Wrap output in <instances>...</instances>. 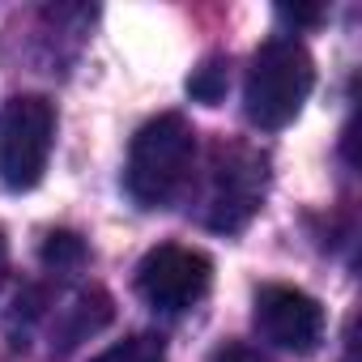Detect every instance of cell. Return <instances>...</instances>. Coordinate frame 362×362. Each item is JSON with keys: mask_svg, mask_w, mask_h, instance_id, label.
<instances>
[{"mask_svg": "<svg viewBox=\"0 0 362 362\" xmlns=\"http://www.w3.org/2000/svg\"><path fill=\"white\" fill-rule=\"evenodd\" d=\"M18 324H22V337H30L35 328H43L47 349L52 354H69L81 341H90L98 328L111 324V298L103 290H90V286L69 290L60 298H47L43 290H26V294H18L13 328Z\"/></svg>", "mask_w": 362, "mask_h": 362, "instance_id": "cell-5", "label": "cell"}, {"mask_svg": "<svg viewBox=\"0 0 362 362\" xmlns=\"http://www.w3.org/2000/svg\"><path fill=\"white\" fill-rule=\"evenodd\" d=\"M269 192V158L252 145H218L209 158V179L201 197V218L218 235H239Z\"/></svg>", "mask_w": 362, "mask_h": 362, "instance_id": "cell-3", "label": "cell"}, {"mask_svg": "<svg viewBox=\"0 0 362 362\" xmlns=\"http://www.w3.org/2000/svg\"><path fill=\"white\" fill-rule=\"evenodd\" d=\"M56 145V107L43 94H18L0 107V184L9 192H30Z\"/></svg>", "mask_w": 362, "mask_h": 362, "instance_id": "cell-4", "label": "cell"}, {"mask_svg": "<svg viewBox=\"0 0 362 362\" xmlns=\"http://www.w3.org/2000/svg\"><path fill=\"white\" fill-rule=\"evenodd\" d=\"M256 328L277 349L311 354L324 341V307L298 286H264L256 290Z\"/></svg>", "mask_w": 362, "mask_h": 362, "instance_id": "cell-7", "label": "cell"}, {"mask_svg": "<svg viewBox=\"0 0 362 362\" xmlns=\"http://www.w3.org/2000/svg\"><path fill=\"white\" fill-rule=\"evenodd\" d=\"M277 18L281 22H294V26H311V22L324 18V9H277Z\"/></svg>", "mask_w": 362, "mask_h": 362, "instance_id": "cell-12", "label": "cell"}, {"mask_svg": "<svg viewBox=\"0 0 362 362\" xmlns=\"http://www.w3.org/2000/svg\"><path fill=\"white\" fill-rule=\"evenodd\" d=\"M226 90H230V69H226V60H222V56H209V60L188 77V94H192L197 103L218 107V103L226 98Z\"/></svg>", "mask_w": 362, "mask_h": 362, "instance_id": "cell-9", "label": "cell"}, {"mask_svg": "<svg viewBox=\"0 0 362 362\" xmlns=\"http://www.w3.org/2000/svg\"><path fill=\"white\" fill-rule=\"evenodd\" d=\"M86 260H90V247H86L81 235H73V230H52V235L43 239V264H47L52 273L69 277V273H77Z\"/></svg>", "mask_w": 362, "mask_h": 362, "instance_id": "cell-8", "label": "cell"}, {"mask_svg": "<svg viewBox=\"0 0 362 362\" xmlns=\"http://www.w3.org/2000/svg\"><path fill=\"white\" fill-rule=\"evenodd\" d=\"M214 362H269V358L260 349H252V345H226V349H218Z\"/></svg>", "mask_w": 362, "mask_h": 362, "instance_id": "cell-11", "label": "cell"}, {"mask_svg": "<svg viewBox=\"0 0 362 362\" xmlns=\"http://www.w3.org/2000/svg\"><path fill=\"white\" fill-rule=\"evenodd\" d=\"M192 162H197V132L184 115H158L149 119L132 145H128V162H124V192L141 205V209H166L192 179Z\"/></svg>", "mask_w": 362, "mask_h": 362, "instance_id": "cell-1", "label": "cell"}, {"mask_svg": "<svg viewBox=\"0 0 362 362\" xmlns=\"http://www.w3.org/2000/svg\"><path fill=\"white\" fill-rule=\"evenodd\" d=\"M94 362H166V345L153 332H136V337H124L111 349H103Z\"/></svg>", "mask_w": 362, "mask_h": 362, "instance_id": "cell-10", "label": "cell"}, {"mask_svg": "<svg viewBox=\"0 0 362 362\" xmlns=\"http://www.w3.org/2000/svg\"><path fill=\"white\" fill-rule=\"evenodd\" d=\"M311 86H315V64L307 47L298 39H269L247 69V86H243L247 119L264 132L294 124Z\"/></svg>", "mask_w": 362, "mask_h": 362, "instance_id": "cell-2", "label": "cell"}, {"mask_svg": "<svg viewBox=\"0 0 362 362\" xmlns=\"http://www.w3.org/2000/svg\"><path fill=\"white\" fill-rule=\"evenodd\" d=\"M209 281H214L209 256L179 243H162L145 252V260L136 264V294L162 315H179L197 307L209 294Z\"/></svg>", "mask_w": 362, "mask_h": 362, "instance_id": "cell-6", "label": "cell"}, {"mask_svg": "<svg viewBox=\"0 0 362 362\" xmlns=\"http://www.w3.org/2000/svg\"><path fill=\"white\" fill-rule=\"evenodd\" d=\"M345 362H354V320H349V328H345Z\"/></svg>", "mask_w": 362, "mask_h": 362, "instance_id": "cell-14", "label": "cell"}, {"mask_svg": "<svg viewBox=\"0 0 362 362\" xmlns=\"http://www.w3.org/2000/svg\"><path fill=\"white\" fill-rule=\"evenodd\" d=\"M5 269H9V247H5V235H0V286H5Z\"/></svg>", "mask_w": 362, "mask_h": 362, "instance_id": "cell-13", "label": "cell"}]
</instances>
